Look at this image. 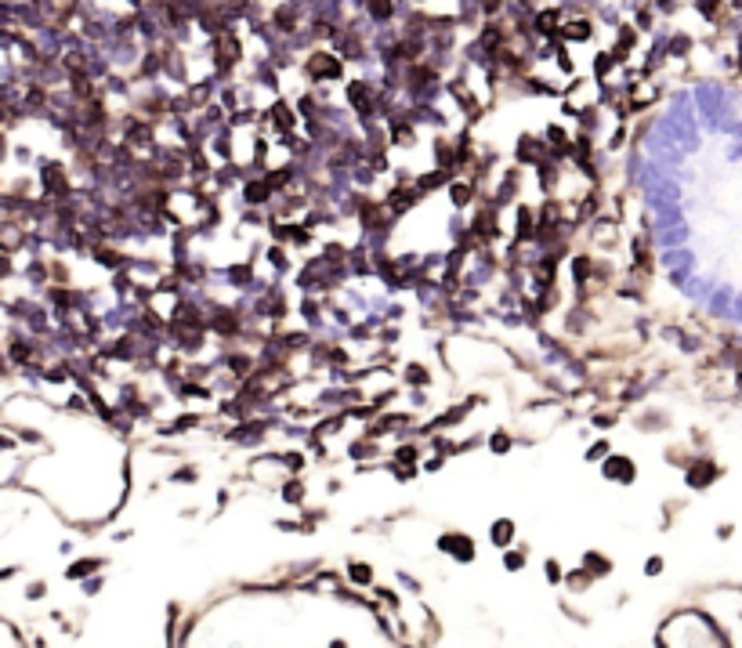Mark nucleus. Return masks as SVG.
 <instances>
[{"label":"nucleus","instance_id":"f257e3e1","mask_svg":"<svg viewBox=\"0 0 742 648\" xmlns=\"http://www.w3.org/2000/svg\"><path fill=\"white\" fill-rule=\"evenodd\" d=\"M348 98L355 101V109L362 112V116H369V112H373V87H369L366 80H355V84H348Z\"/></svg>","mask_w":742,"mask_h":648},{"label":"nucleus","instance_id":"f03ea898","mask_svg":"<svg viewBox=\"0 0 742 648\" xmlns=\"http://www.w3.org/2000/svg\"><path fill=\"white\" fill-rule=\"evenodd\" d=\"M44 185L51 188V196H58V199H66V192H69L66 174L58 171V163H47V167H44Z\"/></svg>","mask_w":742,"mask_h":648},{"label":"nucleus","instance_id":"7ed1b4c3","mask_svg":"<svg viewBox=\"0 0 742 648\" xmlns=\"http://www.w3.org/2000/svg\"><path fill=\"white\" fill-rule=\"evenodd\" d=\"M442 551H449V554H456V558H471V554H475V547H471L467 536H445V540H442Z\"/></svg>","mask_w":742,"mask_h":648},{"label":"nucleus","instance_id":"20e7f679","mask_svg":"<svg viewBox=\"0 0 742 648\" xmlns=\"http://www.w3.org/2000/svg\"><path fill=\"white\" fill-rule=\"evenodd\" d=\"M605 475L608 478H630L634 475V467H630V460H626V456H608V464H605Z\"/></svg>","mask_w":742,"mask_h":648},{"label":"nucleus","instance_id":"39448f33","mask_svg":"<svg viewBox=\"0 0 742 648\" xmlns=\"http://www.w3.org/2000/svg\"><path fill=\"white\" fill-rule=\"evenodd\" d=\"M308 69H312L315 76H319V73H326V76H334V80H337V76H341V66H337V62H334V58H330V55H315Z\"/></svg>","mask_w":742,"mask_h":648},{"label":"nucleus","instance_id":"423d86ee","mask_svg":"<svg viewBox=\"0 0 742 648\" xmlns=\"http://www.w3.org/2000/svg\"><path fill=\"white\" fill-rule=\"evenodd\" d=\"M518 156H521V160H525V163H536V160H540V156H543V145H540V142H536V138H525V142H521V145H518Z\"/></svg>","mask_w":742,"mask_h":648},{"label":"nucleus","instance_id":"0eeeda50","mask_svg":"<svg viewBox=\"0 0 742 648\" xmlns=\"http://www.w3.org/2000/svg\"><path fill=\"white\" fill-rule=\"evenodd\" d=\"M417 203V188H395L391 192V207L402 210V207H413Z\"/></svg>","mask_w":742,"mask_h":648},{"label":"nucleus","instance_id":"6e6552de","mask_svg":"<svg viewBox=\"0 0 742 648\" xmlns=\"http://www.w3.org/2000/svg\"><path fill=\"white\" fill-rule=\"evenodd\" d=\"M272 120H275L279 127H283V131H290V127H293V112L283 105V101H279V105L272 109Z\"/></svg>","mask_w":742,"mask_h":648},{"label":"nucleus","instance_id":"1a4fd4ad","mask_svg":"<svg viewBox=\"0 0 742 648\" xmlns=\"http://www.w3.org/2000/svg\"><path fill=\"white\" fill-rule=\"evenodd\" d=\"M565 36H572V40H583V36H591V25H586V18H576L572 25H565Z\"/></svg>","mask_w":742,"mask_h":648},{"label":"nucleus","instance_id":"9d476101","mask_svg":"<svg viewBox=\"0 0 742 648\" xmlns=\"http://www.w3.org/2000/svg\"><path fill=\"white\" fill-rule=\"evenodd\" d=\"M268 192H272V185H247V199L250 203H264Z\"/></svg>","mask_w":742,"mask_h":648},{"label":"nucleus","instance_id":"9b49d317","mask_svg":"<svg viewBox=\"0 0 742 648\" xmlns=\"http://www.w3.org/2000/svg\"><path fill=\"white\" fill-rule=\"evenodd\" d=\"M518 236H532V214L529 210H518Z\"/></svg>","mask_w":742,"mask_h":648},{"label":"nucleus","instance_id":"f8f14e48","mask_svg":"<svg viewBox=\"0 0 742 648\" xmlns=\"http://www.w3.org/2000/svg\"><path fill=\"white\" fill-rule=\"evenodd\" d=\"M710 475H713V467H710L706 460H702V464H699V471L692 467V475H688V478H692V486H702V482H706Z\"/></svg>","mask_w":742,"mask_h":648},{"label":"nucleus","instance_id":"ddd939ff","mask_svg":"<svg viewBox=\"0 0 742 648\" xmlns=\"http://www.w3.org/2000/svg\"><path fill=\"white\" fill-rule=\"evenodd\" d=\"M558 18H561V11H543L540 15V29L547 33V29H558Z\"/></svg>","mask_w":742,"mask_h":648},{"label":"nucleus","instance_id":"4468645a","mask_svg":"<svg viewBox=\"0 0 742 648\" xmlns=\"http://www.w3.org/2000/svg\"><path fill=\"white\" fill-rule=\"evenodd\" d=\"M369 11H373L377 18H388L391 15V0H369Z\"/></svg>","mask_w":742,"mask_h":648},{"label":"nucleus","instance_id":"2eb2a0df","mask_svg":"<svg viewBox=\"0 0 742 648\" xmlns=\"http://www.w3.org/2000/svg\"><path fill=\"white\" fill-rule=\"evenodd\" d=\"M467 199H471V185H453V203L456 207H464Z\"/></svg>","mask_w":742,"mask_h":648},{"label":"nucleus","instance_id":"dca6fc26","mask_svg":"<svg viewBox=\"0 0 742 648\" xmlns=\"http://www.w3.org/2000/svg\"><path fill=\"white\" fill-rule=\"evenodd\" d=\"M586 569H594V576H601V573L608 569V562H601L597 554H586Z\"/></svg>","mask_w":742,"mask_h":648},{"label":"nucleus","instance_id":"f3484780","mask_svg":"<svg viewBox=\"0 0 742 648\" xmlns=\"http://www.w3.org/2000/svg\"><path fill=\"white\" fill-rule=\"evenodd\" d=\"M98 565H101V562H80V565H73V573H69V576H76V580H80V576H87V573H91V569H98Z\"/></svg>","mask_w":742,"mask_h":648},{"label":"nucleus","instance_id":"a211bd4d","mask_svg":"<svg viewBox=\"0 0 742 648\" xmlns=\"http://www.w3.org/2000/svg\"><path fill=\"white\" fill-rule=\"evenodd\" d=\"M510 532H515V529H510V522H500V525L493 529V536L500 540V543H507V540H510Z\"/></svg>","mask_w":742,"mask_h":648},{"label":"nucleus","instance_id":"6ab92c4d","mask_svg":"<svg viewBox=\"0 0 742 648\" xmlns=\"http://www.w3.org/2000/svg\"><path fill=\"white\" fill-rule=\"evenodd\" d=\"M283 497H286V500H301V497H304V489H301V482H290V486L283 489Z\"/></svg>","mask_w":742,"mask_h":648},{"label":"nucleus","instance_id":"aec40b11","mask_svg":"<svg viewBox=\"0 0 742 648\" xmlns=\"http://www.w3.org/2000/svg\"><path fill=\"white\" fill-rule=\"evenodd\" d=\"M442 182H445V174H424V177H420V188H434Z\"/></svg>","mask_w":742,"mask_h":648},{"label":"nucleus","instance_id":"412c9836","mask_svg":"<svg viewBox=\"0 0 742 648\" xmlns=\"http://www.w3.org/2000/svg\"><path fill=\"white\" fill-rule=\"evenodd\" d=\"M395 142L409 145V142H413V127H399V131H395Z\"/></svg>","mask_w":742,"mask_h":648},{"label":"nucleus","instance_id":"4be33fe9","mask_svg":"<svg viewBox=\"0 0 742 648\" xmlns=\"http://www.w3.org/2000/svg\"><path fill=\"white\" fill-rule=\"evenodd\" d=\"M351 580L355 583H369V569L366 565H351Z\"/></svg>","mask_w":742,"mask_h":648},{"label":"nucleus","instance_id":"5701e85b","mask_svg":"<svg viewBox=\"0 0 742 648\" xmlns=\"http://www.w3.org/2000/svg\"><path fill=\"white\" fill-rule=\"evenodd\" d=\"M409 380H417V384H424V380H428V373L420 370V366H409Z\"/></svg>","mask_w":742,"mask_h":648},{"label":"nucleus","instance_id":"b1692460","mask_svg":"<svg viewBox=\"0 0 742 648\" xmlns=\"http://www.w3.org/2000/svg\"><path fill=\"white\" fill-rule=\"evenodd\" d=\"M525 565V554H507V569H521Z\"/></svg>","mask_w":742,"mask_h":648},{"label":"nucleus","instance_id":"393cba45","mask_svg":"<svg viewBox=\"0 0 742 648\" xmlns=\"http://www.w3.org/2000/svg\"><path fill=\"white\" fill-rule=\"evenodd\" d=\"M558 576H561V573H558V565H554V562H547V580H558Z\"/></svg>","mask_w":742,"mask_h":648}]
</instances>
